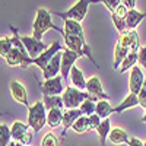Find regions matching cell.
<instances>
[{"mask_svg":"<svg viewBox=\"0 0 146 146\" xmlns=\"http://www.w3.org/2000/svg\"><path fill=\"white\" fill-rule=\"evenodd\" d=\"M44 107L47 111L50 110H54V108H58V110H63L64 108V104H63V98L60 95H56V96H44Z\"/></svg>","mask_w":146,"mask_h":146,"instance_id":"22","label":"cell"},{"mask_svg":"<svg viewBox=\"0 0 146 146\" xmlns=\"http://www.w3.org/2000/svg\"><path fill=\"white\" fill-rule=\"evenodd\" d=\"M63 50V45L60 44V42H53L50 47H48V50H45L42 54H40L36 58H32V64H35V66H38L41 70H44L45 67H47V64L50 63V60L57 54V53H60Z\"/></svg>","mask_w":146,"mask_h":146,"instance_id":"7","label":"cell"},{"mask_svg":"<svg viewBox=\"0 0 146 146\" xmlns=\"http://www.w3.org/2000/svg\"><path fill=\"white\" fill-rule=\"evenodd\" d=\"M83 114H82V111L79 108H73V110H66V111H63V133L62 135H66V131L69 130V129H72V126H73V123L79 118V117H82Z\"/></svg>","mask_w":146,"mask_h":146,"instance_id":"16","label":"cell"},{"mask_svg":"<svg viewBox=\"0 0 146 146\" xmlns=\"http://www.w3.org/2000/svg\"><path fill=\"white\" fill-rule=\"evenodd\" d=\"M143 146H146V142H145V145H143Z\"/></svg>","mask_w":146,"mask_h":146,"instance_id":"39","label":"cell"},{"mask_svg":"<svg viewBox=\"0 0 146 146\" xmlns=\"http://www.w3.org/2000/svg\"><path fill=\"white\" fill-rule=\"evenodd\" d=\"M63 34H67V35H78V36H85L83 34V28L79 22L76 21H70V19H66L64 21V32Z\"/></svg>","mask_w":146,"mask_h":146,"instance_id":"21","label":"cell"},{"mask_svg":"<svg viewBox=\"0 0 146 146\" xmlns=\"http://www.w3.org/2000/svg\"><path fill=\"white\" fill-rule=\"evenodd\" d=\"M10 94H12V96H13V100L16 101V102H19V104H23L25 107H31L29 105V102H28V94H27V89H25V86L21 83V82H18V80H12L10 82Z\"/></svg>","mask_w":146,"mask_h":146,"instance_id":"12","label":"cell"},{"mask_svg":"<svg viewBox=\"0 0 146 146\" xmlns=\"http://www.w3.org/2000/svg\"><path fill=\"white\" fill-rule=\"evenodd\" d=\"M69 79L72 80V85L75 88L80 89V91H86V80L83 78V73L80 69L73 66L72 70H70V75H69Z\"/></svg>","mask_w":146,"mask_h":146,"instance_id":"17","label":"cell"},{"mask_svg":"<svg viewBox=\"0 0 146 146\" xmlns=\"http://www.w3.org/2000/svg\"><path fill=\"white\" fill-rule=\"evenodd\" d=\"M127 145H129V146H143L145 142H142L139 137H130L129 142H127Z\"/></svg>","mask_w":146,"mask_h":146,"instance_id":"35","label":"cell"},{"mask_svg":"<svg viewBox=\"0 0 146 146\" xmlns=\"http://www.w3.org/2000/svg\"><path fill=\"white\" fill-rule=\"evenodd\" d=\"M121 3H123V5H126L129 9H135L136 0H121Z\"/></svg>","mask_w":146,"mask_h":146,"instance_id":"36","label":"cell"},{"mask_svg":"<svg viewBox=\"0 0 146 146\" xmlns=\"http://www.w3.org/2000/svg\"><path fill=\"white\" fill-rule=\"evenodd\" d=\"M13 48V44H12V40L10 38H0V57H6L9 54V51Z\"/></svg>","mask_w":146,"mask_h":146,"instance_id":"29","label":"cell"},{"mask_svg":"<svg viewBox=\"0 0 146 146\" xmlns=\"http://www.w3.org/2000/svg\"><path fill=\"white\" fill-rule=\"evenodd\" d=\"M21 41L23 42V45H25V48H27V51H28L31 58H36L45 50H48V47H50V45L44 44L42 41L35 40L34 36H21Z\"/></svg>","mask_w":146,"mask_h":146,"instance_id":"8","label":"cell"},{"mask_svg":"<svg viewBox=\"0 0 146 146\" xmlns=\"http://www.w3.org/2000/svg\"><path fill=\"white\" fill-rule=\"evenodd\" d=\"M101 121H102V118H101L98 114H92V115L89 117V129H91V130H96V129L100 127Z\"/></svg>","mask_w":146,"mask_h":146,"instance_id":"33","label":"cell"},{"mask_svg":"<svg viewBox=\"0 0 146 146\" xmlns=\"http://www.w3.org/2000/svg\"><path fill=\"white\" fill-rule=\"evenodd\" d=\"M137 62H139V53H137V51H130V53L127 54V57L123 60V62H121V64H120V66H121V67H120V72L124 73L126 70L135 67Z\"/></svg>","mask_w":146,"mask_h":146,"instance_id":"23","label":"cell"},{"mask_svg":"<svg viewBox=\"0 0 146 146\" xmlns=\"http://www.w3.org/2000/svg\"><path fill=\"white\" fill-rule=\"evenodd\" d=\"M108 139L113 145H121V143H127L130 137L123 129H111V131L108 135Z\"/></svg>","mask_w":146,"mask_h":146,"instance_id":"20","label":"cell"},{"mask_svg":"<svg viewBox=\"0 0 146 146\" xmlns=\"http://www.w3.org/2000/svg\"><path fill=\"white\" fill-rule=\"evenodd\" d=\"M44 124H47V110L44 102L38 101L28 108V126L34 133H36L44 127Z\"/></svg>","mask_w":146,"mask_h":146,"instance_id":"5","label":"cell"},{"mask_svg":"<svg viewBox=\"0 0 146 146\" xmlns=\"http://www.w3.org/2000/svg\"><path fill=\"white\" fill-rule=\"evenodd\" d=\"M72 129L75 130L76 133H85V131L91 130V129H89V117H86V115L79 117L75 123H73Z\"/></svg>","mask_w":146,"mask_h":146,"instance_id":"26","label":"cell"},{"mask_svg":"<svg viewBox=\"0 0 146 146\" xmlns=\"http://www.w3.org/2000/svg\"><path fill=\"white\" fill-rule=\"evenodd\" d=\"M41 146H58V137L54 133H47L41 140Z\"/></svg>","mask_w":146,"mask_h":146,"instance_id":"30","label":"cell"},{"mask_svg":"<svg viewBox=\"0 0 146 146\" xmlns=\"http://www.w3.org/2000/svg\"><path fill=\"white\" fill-rule=\"evenodd\" d=\"M47 124L50 127H57L60 124H63V110H50L47 111Z\"/></svg>","mask_w":146,"mask_h":146,"instance_id":"19","label":"cell"},{"mask_svg":"<svg viewBox=\"0 0 146 146\" xmlns=\"http://www.w3.org/2000/svg\"><path fill=\"white\" fill-rule=\"evenodd\" d=\"M113 22H114V25H115L117 31L120 32V35H121V34H124V32L127 31V27H126V18H120V16H117V15L113 13Z\"/></svg>","mask_w":146,"mask_h":146,"instance_id":"31","label":"cell"},{"mask_svg":"<svg viewBox=\"0 0 146 146\" xmlns=\"http://www.w3.org/2000/svg\"><path fill=\"white\" fill-rule=\"evenodd\" d=\"M62 56H63V53L60 51V53H57V54L50 60V63H48L47 67L42 70V76H44V79L56 78L58 73H60V70H62Z\"/></svg>","mask_w":146,"mask_h":146,"instance_id":"14","label":"cell"},{"mask_svg":"<svg viewBox=\"0 0 146 146\" xmlns=\"http://www.w3.org/2000/svg\"><path fill=\"white\" fill-rule=\"evenodd\" d=\"M96 131H98V135L101 137V143L104 146L105 145V140H107V137L110 135V131H111V121H110V117L108 118H104L101 121V124H100L98 129H96Z\"/></svg>","mask_w":146,"mask_h":146,"instance_id":"25","label":"cell"},{"mask_svg":"<svg viewBox=\"0 0 146 146\" xmlns=\"http://www.w3.org/2000/svg\"><path fill=\"white\" fill-rule=\"evenodd\" d=\"M86 92L94 95V96H96L100 101H102V100L108 101L110 100V96L102 91V85H101V80H100L98 76H94L89 80H86Z\"/></svg>","mask_w":146,"mask_h":146,"instance_id":"13","label":"cell"},{"mask_svg":"<svg viewBox=\"0 0 146 146\" xmlns=\"http://www.w3.org/2000/svg\"><path fill=\"white\" fill-rule=\"evenodd\" d=\"M140 50V38L139 34L133 29V31H126L124 34L120 35V38L115 44V50H114V69H117L121 62L127 57L130 51H137Z\"/></svg>","mask_w":146,"mask_h":146,"instance_id":"1","label":"cell"},{"mask_svg":"<svg viewBox=\"0 0 146 146\" xmlns=\"http://www.w3.org/2000/svg\"><path fill=\"white\" fill-rule=\"evenodd\" d=\"M95 108H96V102L91 101V100H86V101H83L79 107V110L82 111L83 115H86V117H91L92 114H95Z\"/></svg>","mask_w":146,"mask_h":146,"instance_id":"28","label":"cell"},{"mask_svg":"<svg viewBox=\"0 0 146 146\" xmlns=\"http://www.w3.org/2000/svg\"><path fill=\"white\" fill-rule=\"evenodd\" d=\"M78 58H79V56L75 51L69 50V48H66V50L63 51V56H62V70H60L63 79H67L69 78L70 70H72L73 66H75V62H76Z\"/></svg>","mask_w":146,"mask_h":146,"instance_id":"11","label":"cell"},{"mask_svg":"<svg viewBox=\"0 0 146 146\" xmlns=\"http://www.w3.org/2000/svg\"><path fill=\"white\" fill-rule=\"evenodd\" d=\"M48 29H56L58 32H64V29L58 28L57 25L51 22V12H48L47 9H38L36 10V16L34 21V34L32 36L38 41H42V35Z\"/></svg>","mask_w":146,"mask_h":146,"instance_id":"2","label":"cell"},{"mask_svg":"<svg viewBox=\"0 0 146 146\" xmlns=\"http://www.w3.org/2000/svg\"><path fill=\"white\" fill-rule=\"evenodd\" d=\"M95 114H98L102 120L108 118L110 115L113 114V107L110 105V102L105 101V100L98 101V102H96V108H95Z\"/></svg>","mask_w":146,"mask_h":146,"instance_id":"24","label":"cell"},{"mask_svg":"<svg viewBox=\"0 0 146 146\" xmlns=\"http://www.w3.org/2000/svg\"><path fill=\"white\" fill-rule=\"evenodd\" d=\"M139 63L142 64V67L146 69V47H140L139 50Z\"/></svg>","mask_w":146,"mask_h":146,"instance_id":"34","label":"cell"},{"mask_svg":"<svg viewBox=\"0 0 146 146\" xmlns=\"http://www.w3.org/2000/svg\"><path fill=\"white\" fill-rule=\"evenodd\" d=\"M101 2L104 3V6L110 10V12H114L117 10V7L121 5V0H101Z\"/></svg>","mask_w":146,"mask_h":146,"instance_id":"32","label":"cell"},{"mask_svg":"<svg viewBox=\"0 0 146 146\" xmlns=\"http://www.w3.org/2000/svg\"><path fill=\"white\" fill-rule=\"evenodd\" d=\"M146 18V13L137 12L136 9H129L127 15H126V27L129 31H133L139 27V23Z\"/></svg>","mask_w":146,"mask_h":146,"instance_id":"15","label":"cell"},{"mask_svg":"<svg viewBox=\"0 0 146 146\" xmlns=\"http://www.w3.org/2000/svg\"><path fill=\"white\" fill-rule=\"evenodd\" d=\"M41 91L44 94V96H56L64 92L63 88V78L56 76L51 79H45L44 83H41Z\"/></svg>","mask_w":146,"mask_h":146,"instance_id":"9","label":"cell"},{"mask_svg":"<svg viewBox=\"0 0 146 146\" xmlns=\"http://www.w3.org/2000/svg\"><path fill=\"white\" fill-rule=\"evenodd\" d=\"M145 83V76H143V72L140 67L135 66L131 67V72H130V79H129V88H130V92L137 95Z\"/></svg>","mask_w":146,"mask_h":146,"instance_id":"10","label":"cell"},{"mask_svg":"<svg viewBox=\"0 0 146 146\" xmlns=\"http://www.w3.org/2000/svg\"><path fill=\"white\" fill-rule=\"evenodd\" d=\"M7 146H23V145H22L21 142H15V140H12V142H10Z\"/></svg>","mask_w":146,"mask_h":146,"instance_id":"37","label":"cell"},{"mask_svg":"<svg viewBox=\"0 0 146 146\" xmlns=\"http://www.w3.org/2000/svg\"><path fill=\"white\" fill-rule=\"evenodd\" d=\"M136 105H139V100H137V95H135V94H129L127 96H126V100L121 102V104H118L117 107H113V113H115V114H118V113H123L124 110H129V108H131V107H136Z\"/></svg>","mask_w":146,"mask_h":146,"instance_id":"18","label":"cell"},{"mask_svg":"<svg viewBox=\"0 0 146 146\" xmlns=\"http://www.w3.org/2000/svg\"><path fill=\"white\" fill-rule=\"evenodd\" d=\"M142 121H143V123H146V113H145V115L142 117Z\"/></svg>","mask_w":146,"mask_h":146,"instance_id":"38","label":"cell"},{"mask_svg":"<svg viewBox=\"0 0 146 146\" xmlns=\"http://www.w3.org/2000/svg\"><path fill=\"white\" fill-rule=\"evenodd\" d=\"M63 98V104H64V108L66 110H73V108H79L80 104L86 100H91L94 102H98L100 100L96 98V96L85 92V91H80L75 86H67L62 95Z\"/></svg>","mask_w":146,"mask_h":146,"instance_id":"3","label":"cell"},{"mask_svg":"<svg viewBox=\"0 0 146 146\" xmlns=\"http://www.w3.org/2000/svg\"><path fill=\"white\" fill-rule=\"evenodd\" d=\"M101 0H79L76 5H73L67 12H53V15L60 16L63 21L70 19V21H76V22H82L86 16V12L91 3H98Z\"/></svg>","mask_w":146,"mask_h":146,"instance_id":"4","label":"cell"},{"mask_svg":"<svg viewBox=\"0 0 146 146\" xmlns=\"http://www.w3.org/2000/svg\"><path fill=\"white\" fill-rule=\"evenodd\" d=\"M12 142L10 127L6 124H0V146H7Z\"/></svg>","mask_w":146,"mask_h":146,"instance_id":"27","label":"cell"},{"mask_svg":"<svg viewBox=\"0 0 146 146\" xmlns=\"http://www.w3.org/2000/svg\"><path fill=\"white\" fill-rule=\"evenodd\" d=\"M10 135H12V140L21 142L23 146H28L32 140L31 127L25 123H22V121H15V123L10 126Z\"/></svg>","mask_w":146,"mask_h":146,"instance_id":"6","label":"cell"}]
</instances>
